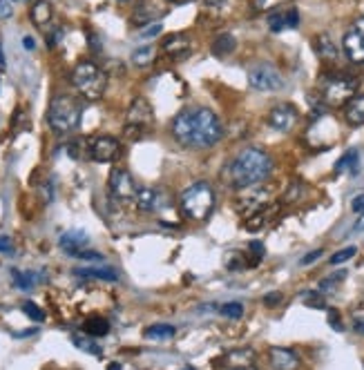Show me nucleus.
Wrapping results in <instances>:
<instances>
[{
    "instance_id": "f257e3e1",
    "label": "nucleus",
    "mask_w": 364,
    "mask_h": 370,
    "mask_svg": "<svg viewBox=\"0 0 364 370\" xmlns=\"http://www.w3.org/2000/svg\"><path fill=\"white\" fill-rule=\"evenodd\" d=\"M172 136L186 149H206L222 141L224 128L217 114L208 107L181 109L172 121Z\"/></svg>"
},
{
    "instance_id": "f03ea898",
    "label": "nucleus",
    "mask_w": 364,
    "mask_h": 370,
    "mask_svg": "<svg viewBox=\"0 0 364 370\" xmlns=\"http://www.w3.org/2000/svg\"><path fill=\"white\" fill-rule=\"evenodd\" d=\"M273 172V159L266 149L246 147L228 163L224 170L226 183L235 190H248L255 185H262Z\"/></svg>"
},
{
    "instance_id": "7ed1b4c3",
    "label": "nucleus",
    "mask_w": 364,
    "mask_h": 370,
    "mask_svg": "<svg viewBox=\"0 0 364 370\" xmlns=\"http://www.w3.org/2000/svg\"><path fill=\"white\" fill-rule=\"evenodd\" d=\"M179 210L190 221H206L214 210V190L208 181L188 185L179 197Z\"/></svg>"
},
{
    "instance_id": "20e7f679",
    "label": "nucleus",
    "mask_w": 364,
    "mask_h": 370,
    "mask_svg": "<svg viewBox=\"0 0 364 370\" xmlns=\"http://www.w3.org/2000/svg\"><path fill=\"white\" fill-rule=\"evenodd\" d=\"M83 107L70 94H56L47 107V123L56 134H72L80 125Z\"/></svg>"
},
{
    "instance_id": "39448f33",
    "label": "nucleus",
    "mask_w": 364,
    "mask_h": 370,
    "mask_svg": "<svg viewBox=\"0 0 364 370\" xmlns=\"http://www.w3.org/2000/svg\"><path fill=\"white\" fill-rule=\"evenodd\" d=\"M72 85L85 101H99L105 94L107 76L97 63L80 61L72 70Z\"/></svg>"
},
{
    "instance_id": "423d86ee",
    "label": "nucleus",
    "mask_w": 364,
    "mask_h": 370,
    "mask_svg": "<svg viewBox=\"0 0 364 370\" xmlns=\"http://www.w3.org/2000/svg\"><path fill=\"white\" fill-rule=\"evenodd\" d=\"M360 90V78L351 76V74H329L322 80V96L320 99L324 101V105L329 107H340L346 105L353 99Z\"/></svg>"
},
{
    "instance_id": "0eeeda50",
    "label": "nucleus",
    "mask_w": 364,
    "mask_h": 370,
    "mask_svg": "<svg viewBox=\"0 0 364 370\" xmlns=\"http://www.w3.org/2000/svg\"><path fill=\"white\" fill-rule=\"evenodd\" d=\"M154 123V109L147 103L143 96H137L130 107H128V116H126V136L132 141H139L145 136V132L152 128Z\"/></svg>"
},
{
    "instance_id": "6e6552de",
    "label": "nucleus",
    "mask_w": 364,
    "mask_h": 370,
    "mask_svg": "<svg viewBox=\"0 0 364 370\" xmlns=\"http://www.w3.org/2000/svg\"><path fill=\"white\" fill-rule=\"evenodd\" d=\"M248 85L257 92H277L284 87V78L271 63H255L248 70Z\"/></svg>"
},
{
    "instance_id": "1a4fd4ad",
    "label": "nucleus",
    "mask_w": 364,
    "mask_h": 370,
    "mask_svg": "<svg viewBox=\"0 0 364 370\" xmlns=\"http://www.w3.org/2000/svg\"><path fill=\"white\" fill-rule=\"evenodd\" d=\"M107 187H110V195L119 203H134L137 197V183H134L132 174L123 168H114L110 172V179H107Z\"/></svg>"
},
{
    "instance_id": "9d476101",
    "label": "nucleus",
    "mask_w": 364,
    "mask_h": 370,
    "mask_svg": "<svg viewBox=\"0 0 364 370\" xmlns=\"http://www.w3.org/2000/svg\"><path fill=\"white\" fill-rule=\"evenodd\" d=\"M342 51H344V56L351 61V63H356V65H362L364 63V18H358L344 32Z\"/></svg>"
},
{
    "instance_id": "9b49d317",
    "label": "nucleus",
    "mask_w": 364,
    "mask_h": 370,
    "mask_svg": "<svg viewBox=\"0 0 364 370\" xmlns=\"http://www.w3.org/2000/svg\"><path fill=\"white\" fill-rule=\"evenodd\" d=\"M268 203H271V190H266L264 185H255L244 190V197L237 201V210L241 216L250 218L253 214H260L262 210H266Z\"/></svg>"
},
{
    "instance_id": "f8f14e48",
    "label": "nucleus",
    "mask_w": 364,
    "mask_h": 370,
    "mask_svg": "<svg viewBox=\"0 0 364 370\" xmlns=\"http://www.w3.org/2000/svg\"><path fill=\"white\" fill-rule=\"evenodd\" d=\"M87 154L97 163H112L121 154V143L114 136H94L87 141Z\"/></svg>"
},
{
    "instance_id": "ddd939ff",
    "label": "nucleus",
    "mask_w": 364,
    "mask_h": 370,
    "mask_svg": "<svg viewBox=\"0 0 364 370\" xmlns=\"http://www.w3.org/2000/svg\"><path fill=\"white\" fill-rule=\"evenodd\" d=\"M134 205L141 212H161L170 205V197L166 190L161 187H139L137 197H134Z\"/></svg>"
},
{
    "instance_id": "4468645a",
    "label": "nucleus",
    "mask_w": 364,
    "mask_h": 370,
    "mask_svg": "<svg viewBox=\"0 0 364 370\" xmlns=\"http://www.w3.org/2000/svg\"><path fill=\"white\" fill-rule=\"evenodd\" d=\"M298 109L291 103H279L268 112V125L275 132H293V128L298 125Z\"/></svg>"
},
{
    "instance_id": "2eb2a0df",
    "label": "nucleus",
    "mask_w": 364,
    "mask_h": 370,
    "mask_svg": "<svg viewBox=\"0 0 364 370\" xmlns=\"http://www.w3.org/2000/svg\"><path fill=\"white\" fill-rule=\"evenodd\" d=\"M300 25V11L298 7H279L268 16V27L271 32H284V30H295Z\"/></svg>"
},
{
    "instance_id": "dca6fc26",
    "label": "nucleus",
    "mask_w": 364,
    "mask_h": 370,
    "mask_svg": "<svg viewBox=\"0 0 364 370\" xmlns=\"http://www.w3.org/2000/svg\"><path fill=\"white\" fill-rule=\"evenodd\" d=\"M268 362H271L275 370H300V364H302L298 352L284 346H273L268 350Z\"/></svg>"
},
{
    "instance_id": "f3484780",
    "label": "nucleus",
    "mask_w": 364,
    "mask_h": 370,
    "mask_svg": "<svg viewBox=\"0 0 364 370\" xmlns=\"http://www.w3.org/2000/svg\"><path fill=\"white\" fill-rule=\"evenodd\" d=\"M161 47H164V51L168 54V56L183 58V56H188V54L193 51V38L188 34H183V32H177V34L166 36L164 43H161Z\"/></svg>"
},
{
    "instance_id": "a211bd4d",
    "label": "nucleus",
    "mask_w": 364,
    "mask_h": 370,
    "mask_svg": "<svg viewBox=\"0 0 364 370\" xmlns=\"http://www.w3.org/2000/svg\"><path fill=\"white\" fill-rule=\"evenodd\" d=\"M59 245H61V250H65L70 257H78L80 252H85V248L90 245V239L85 232H78V230H70V232H65V235L59 239Z\"/></svg>"
},
{
    "instance_id": "6ab92c4d",
    "label": "nucleus",
    "mask_w": 364,
    "mask_h": 370,
    "mask_svg": "<svg viewBox=\"0 0 364 370\" xmlns=\"http://www.w3.org/2000/svg\"><path fill=\"white\" fill-rule=\"evenodd\" d=\"M224 366L228 370H250V368H255V352L250 348L231 350L226 354Z\"/></svg>"
},
{
    "instance_id": "aec40b11",
    "label": "nucleus",
    "mask_w": 364,
    "mask_h": 370,
    "mask_svg": "<svg viewBox=\"0 0 364 370\" xmlns=\"http://www.w3.org/2000/svg\"><path fill=\"white\" fill-rule=\"evenodd\" d=\"M313 47L317 51V56L324 61V63H335L340 56V49L335 45V40L329 34H320L313 38Z\"/></svg>"
},
{
    "instance_id": "412c9836",
    "label": "nucleus",
    "mask_w": 364,
    "mask_h": 370,
    "mask_svg": "<svg viewBox=\"0 0 364 370\" xmlns=\"http://www.w3.org/2000/svg\"><path fill=\"white\" fill-rule=\"evenodd\" d=\"M344 121L351 128L364 125V94H356L353 99L344 105Z\"/></svg>"
},
{
    "instance_id": "4be33fe9",
    "label": "nucleus",
    "mask_w": 364,
    "mask_h": 370,
    "mask_svg": "<svg viewBox=\"0 0 364 370\" xmlns=\"http://www.w3.org/2000/svg\"><path fill=\"white\" fill-rule=\"evenodd\" d=\"M51 5H49V0H36L34 3V7H32V23L36 25V27H40V30H43V27H47L49 23H51Z\"/></svg>"
},
{
    "instance_id": "5701e85b",
    "label": "nucleus",
    "mask_w": 364,
    "mask_h": 370,
    "mask_svg": "<svg viewBox=\"0 0 364 370\" xmlns=\"http://www.w3.org/2000/svg\"><path fill=\"white\" fill-rule=\"evenodd\" d=\"M83 333L90 337H105L110 333V323H107V319L99 317V314H94V317H87L83 321Z\"/></svg>"
},
{
    "instance_id": "b1692460",
    "label": "nucleus",
    "mask_w": 364,
    "mask_h": 370,
    "mask_svg": "<svg viewBox=\"0 0 364 370\" xmlns=\"http://www.w3.org/2000/svg\"><path fill=\"white\" fill-rule=\"evenodd\" d=\"M76 277H83V279H103V281H119V275L110 268H80L74 270Z\"/></svg>"
},
{
    "instance_id": "393cba45",
    "label": "nucleus",
    "mask_w": 364,
    "mask_h": 370,
    "mask_svg": "<svg viewBox=\"0 0 364 370\" xmlns=\"http://www.w3.org/2000/svg\"><path fill=\"white\" fill-rule=\"evenodd\" d=\"M143 335H145V339L166 341V339H172L174 335H177V328L170 326V323H154V326H147Z\"/></svg>"
},
{
    "instance_id": "a878e982",
    "label": "nucleus",
    "mask_w": 364,
    "mask_h": 370,
    "mask_svg": "<svg viewBox=\"0 0 364 370\" xmlns=\"http://www.w3.org/2000/svg\"><path fill=\"white\" fill-rule=\"evenodd\" d=\"M235 47H237V40L233 34H219L212 43V54L214 56H228V54L235 51Z\"/></svg>"
},
{
    "instance_id": "bb28decb",
    "label": "nucleus",
    "mask_w": 364,
    "mask_h": 370,
    "mask_svg": "<svg viewBox=\"0 0 364 370\" xmlns=\"http://www.w3.org/2000/svg\"><path fill=\"white\" fill-rule=\"evenodd\" d=\"M157 61V47L154 45H143L132 51V63L137 67H147Z\"/></svg>"
},
{
    "instance_id": "cd10ccee",
    "label": "nucleus",
    "mask_w": 364,
    "mask_h": 370,
    "mask_svg": "<svg viewBox=\"0 0 364 370\" xmlns=\"http://www.w3.org/2000/svg\"><path fill=\"white\" fill-rule=\"evenodd\" d=\"M72 344L78 348V350H83V352H90V354H94V357H101L103 354V350L94 344V341L90 339V335H72Z\"/></svg>"
},
{
    "instance_id": "c85d7f7f",
    "label": "nucleus",
    "mask_w": 364,
    "mask_h": 370,
    "mask_svg": "<svg viewBox=\"0 0 364 370\" xmlns=\"http://www.w3.org/2000/svg\"><path fill=\"white\" fill-rule=\"evenodd\" d=\"M358 163H360L358 149H348V152H346L338 163H335V172H346V170L358 172Z\"/></svg>"
},
{
    "instance_id": "c756f323",
    "label": "nucleus",
    "mask_w": 364,
    "mask_h": 370,
    "mask_svg": "<svg viewBox=\"0 0 364 370\" xmlns=\"http://www.w3.org/2000/svg\"><path fill=\"white\" fill-rule=\"evenodd\" d=\"M268 218H271V214H268V208L262 210L260 214H253L250 218H246V230H248V232H260V230L266 226Z\"/></svg>"
},
{
    "instance_id": "7c9ffc66",
    "label": "nucleus",
    "mask_w": 364,
    "mask_h": 370,
    "mask_svg": "<svg viewBox=\"0 0 364 370\" xmlns=\"http://www.w3.org/2000/svg\"><path fill=\"white\" fill-rule=\"evenodd\" d=\"M11 275H13V283H16L20 290H30V288L36 283V275H34V272H18V270H13Z\"/></svg>"
},
{
    "instance_id": "2f4dec72",
    "label": "nucleus",
    "mask_w": 364,
    "mask_h": 370,
    "mask_svg": "<svg viewBox=\"0 0 364 370\" xmlns=\"http://www.w3.org/2000/svg\"><path fill=\"white\" fill-rule=\"evenodd\" d=\"M344 277H346V272H344V270L335 272V277H329V279H324V281L320 283V292H322V295H329V292H333L335 288H338V285L344 281Z\"/></svg>"
},
{
    "instance_id": "473e14b6",
    "label": "nucleus",
    "mask_w": 364,
    "mask_h": 370,
    "mask_svg": "<svg viewBox=\"0 0 364 370\" xmlns=\"http://www.w3.org/2000/svg\"><path fill=\"white\" fill-rule=\"evenodd\" d=\"M219 312L228 319H239V317H244V306H241L239 301H228V304L222 306Z\"/></svg>"
},
{
    "instance_id": "72a5a7b5",
    "label": "nucleus",
    "mask_w": 364,
    "mask_h": 370,
    "mask_svg": "<svg viewBox=\"0 0 364 370\" xmlns=\"http://www.w3.org/2000/svg\"><path fill=\"white\" fill-rule=\"evenodd\" d=\"M302 301L308 308H317V310H324L327 308V299L322 292H304Z\"/></svg>"
},
{
    "instance_id": "f704fd0d",
    "label": "nucleus",
    "mask_w": 364,
    "mask_h": 370,
    "mask_svg": "<svg viewBox=\"0 0 364 370\" xmlns=\"http://www.w3.org/2000/svg\"><path fill=\"white\" fill-rule=\"evenodd\" d=\"M286 3H291V0H253V9L255 11H275Z\"/></svg>"
},
{
    "instance_id": "c9c22d12",
    "label": "nucleus",
    "mask_w": 364,
    "mask_h": 370,
    "mask_svg": "<svg viewBox=\"0 0 364 370\" xmlns=\"http://www.w3.org/2000/svg\"><path fill=\"white\" fill-rule=\"evenodd\" d=\"M23 310H25V314H27L30 319H34V321H45V312L40 310V308L34 304V301H25Z\"/></svg>"
},
{
    "instance_id": "e433bc0d",
    "label": "nucleus",
    "mask_w": 364,
    "mask_h": 370,
    "mask_svg": "<svg viewBox=\"0 0 364 370\" xmlns=\"http://www.w3.org/2000/svg\"><path fill=\"white\" fill-rule=\"evenodd\" d=\"M356 252H358V250L353 248V245H348V248H344V250H340V252H335V254L331 257V266H340V264L348 261V259H351Z\"/></svg>"
},
{
    "instance_id": "4c0bfd02",
    "label": "nucleus",
    "mask_w": 364,
    "mask_h": 370,
    "mask_svg": "<svg viewBox=\"0 0 364 370\" xmlns=\"http://www.w3.org/2000/svg\"><path fill=\"white\" fill-rule=\"evenodd\" d=\"M13 7H16V3H13V0H0V20L11 18Z\"/></svg>"
},
{
    "instance_id": "58836bf2",
    "label": "nucleus",
    "mask_w": 364,
    "mask_h": 370,
    "mask_svg": "<svg viewBox=\"0 0 364 370\" xmlns=\"http://www.w3.org/2000/svg\"><path fill=\"white\" fill-rule=\"evenodd\" d=\"M161 30H164V25H161V23H150V27L141 30V38H154V36L161 34Z\"/></svg>"
},
{
    "instance_id": "ea45409f",
    "label": "nucleus",
    "mask_w": 364,
    "mask_h": 370,
    "mask_svg": "<svg viewBox=\"0 0 364 370\" xmlns=\"http://www.w3.org/2000/svg\"><path fill=\"white\" fill-rule=\"evenodd\" d=\"M329 323L333 326V331H338V333H342V331H344V326H342V317H340V312H338V310H329Z\"/></svg>"
},
{
    "instance_id": "a19ab883",
    "label": "nucleus",
    "mask_w": 364,
    "mask_h": 370,
    "mask_svg": "<svg viewBox=\"0 0 364 370\" xmlns=\"http://www.w3.org/2000/svg\"><path fill=\"white\" fill-rule=\"evenodd\" d=\"M9 252H13V241H11V237L0 235V254H9Z\"/></svg>"
},
{
    "instance_id": "79ce46f5",
    "label": "nucleus",
    "mask_w": 364,
    "mask_h": 370,
    "mask_svg": "<svg viewBox=\"0 0 364 370\" xmlns=\"http://www.w3.org/2000/svg\"><path fill=\"white\" fill-rule=\"evenodd\" d=\"M351 210H353L356 214H364V192H362V195H358V197H353Z\"/></svg>"
},
{
    "instance_id": "37998d69",
    "label": "nucleus",
    "mask_w": 364,
    "mask_h": 370,
    "mask_svg": "<svg viewBox=\"0 0 364 370\" xmlns=\"http://www.w3.org/2000/svg\"><path fill=\"white\" fill-rule=\"evenodd\" d=\"M76 259H83V261H103V254H99V252H80Z\"/></svg>"
},
{
    "instance_id": "c03bdc74",
    "label": "nucleus",
    "mask_w": 364,
    "mask_h": 370,
    "mask_svg": "<svg viewBox=\"0 0 364 370\" xmlns=\"http://www.w3.org/2000/svg\"><path fill=\"white\" fill-rule=\"evenodd\" d=\"M322 257V250H313V252H308L304 259H302V266H308V264H313V261H317V259Z\"/></svg>"
},
{
    "instance_id": "a18cd8bd",
    "label": "nucleus",
    "mask_w": 364,
    "mask_h": 370,
    "mask_svg": "<svg viewBox=\"0 0 364 370\" xmlns=\"http://www.w3.org/2000/svg\"><path fill=\"white\" fill-rule=\"evenodd\" d=\"M279 301H281V295L279 292H273V295H266L264 297V304L266 306H275V304H279Z\"/></svg>"
},
{
    "instance_id": "49530a36",
    "label": "nucleus",
    "mask_w": 364,
    "mask_h": 370,
    "mask_svg": "<svg viewBox=\"0 0 364 370\" xmlns=\"http://www.w3.org/2000/svg\"><path fill=\"white\" fill-rule=\"evenodd\" d=\"M353 235H358V232H364V214H360V218H358V223L353 226Z\"/></svg>"
},
{
    "instance_id": "de8ad7c7",
    "label": "nucleus",
    "mask_w": 364,
    "mask_h": 370,
    "mask_svg": "<svg viewBox=\"0 0 364 370\" xmlns=\"http://www.w3.org/2000/svg\"><path fill=\"white\" fill-rule=\"evenodd\" d=\"M23 47H25V49H34V47H36L34 38H32V36H25V38H23Z\"/></svg>"
},
{
    "instance_id": "09e8293b",
    "label": "nucleus",
    "mask_w": 364,
    "mask_h": 370,
    "mask_svg": "<svg viewBox=\"0 0 364 370\" xmlns=\"http://www.w3.org/2000/svg\"><path fill=\"white\" fill-rule=\"evenodd\" d=\"M356 333L364 335V321H356Z\"/></svg>"
},
{
    "instance_id": "8fccbe9b",
    "label": "nucleus",
    "mask_w": 364,
    "mask_h": 370,
    "mask_svg": "<svg viewBox=\"0 0 364 370\" xmlns=\"http://www.w3.org/2000/svg\"><path fill=\"white\" fill-rule=\"evenodd\" d=\"M7 61H5V51H3V45H0V67H3Z\"/></svg>"
},
{
    "instance_id": "3c124183",
    "label": "nucleus",
    "mask_w": 364,
    "mask_h": 370,
    "mask_svg": "<svg viewBox=\"0 0 364 370\" xmlns=\"http://www.w3.org/2000/svg\"><path fill=\"white\" fill-rule=\"evenodd\" d=\"M174 5H186V3H195V0H170Z\"/></svg>"
},
{
    "instance_id": "603ef678",
    "label": "nucleus",
    "mask_w": 364,
    "mask_h": 370,
    "mask_svg": "<svg viewBox=\"0 0 364 370\" xmlns=\"http://www.w3.org/2000/svg\"><path fill=\"white\" fill-rule=\"evenodd\" d=\"M107 370H121V364H116V362H114V364L107 366Z\"/></svg>"
},
{
    "instance_id": "864d4df0",
    "label": "nucleus",
    "mask_w": 364,
    "mask_h": 370,
    "mask_svg": "<svg viewBox=\"0 0 364 370\" xmlns=\"http://www.w3.org/2000/svg\"><path fill=\"white\" fill-rule=\"evenodd\" d=\"M206 3H208V5H219L222 0H206Z\"/></svg>"
},
{
    "instance_id": "5fc2aeb1",
    "label": "nucleus",
    "mask_w": 364,
    "mask_h": 370,
    "mask_svg": "<svg viewBox=\"0 0 364 370\" xmlns=\"http://www.w3.org/2000/svg\"><path fill=\"white\" fill-rule=\"evenodd\" d=\"M16 5H23V3H30V0H13Z\"/></svg>"
},
{
    "instance_id": "6e6d98bb",
    "label": "nucleus",
    "mask_w": 364,
    "mask_h": 370,
    "mask_svg": "<svg viewBox=\"0 0 364 370\" xmlns=\"http://www.w3.org/2000/svg\"><path fill=\"white\" fill-rule=\"evenodd\" d=\"M250 370H257V368H250Z\"/></svg>"
}]
</instances>
